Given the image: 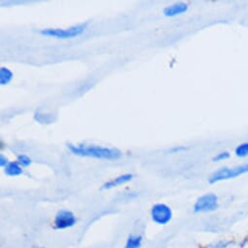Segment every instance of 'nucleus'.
Returning a JSON list of instances; mask_svg holds the SVG:
<instances>
[{"mask_svg": "<svg viewBox=\"0 0 248 248\" xmlns=\"http://www.w3.org/2000/svg\"><path fill=\"white\" fill-rule=\"evenodd\" d=\"M234 154L238 158L248 157V141L238 144L234 149Z\"/></svg>", "mask_w": 248, "mask_h": 248, "instance_id": "obj_12", "label": "nucleus"}, {"mask_svg": "<svg viewBox=\"0 0 248 248\" xmlns=\"http://www.w3.org/2000/svg\"><path fill=\"white\" fill-rule=\"evenodd\" d=\"M232 242L230 240H219L209 245L210 248H228Z\"/></svg>", "mask_w": 248, "mask_h": 248, "instance_id": "obj_15", "label": "nucleus"}, {"mask_svg": "<svg viewBox=\"0 0 248 248\" xmlns=\"http://www.w3.org/2000/svg\"><path fill=\"white\" fill-rule=\"evenodd\" d=\"M189 9V5L185 2H175L164 8L163 13L166 17H175L186 13Z\"/></svg>", "mask_w": 248, "mask_h": 248, "instance_id": "obj_7", "label": "nucleus"}, {"mask_svg": "<svg viewBox=\"0 0 248 248\" xmlns=\"http://www.w3.org/2000/svg\"><path fill=\"white\" fill-rule=\"evenodd\" d=\"M40 248H45V247H40Z\"/></svg>", "mask_w": 248, "mask_h": 248, "instance_id": "obj_18", "label": "nucleus"}, {"mask_svg": "<svg viewBox=\"0 0 248 248\" xmlns=\"http://www.w3.org/2000/svg\"><path fill=\"white\" fill-rule=\"evenodd\" d=\"M67 148L72 154L76 156L94 158L99 160H118L122 156V152L119 149L101 145L68 143Z\"/></svg>", "mask_w": 248, "mask_h": 248, "instance_id": "obj_1", "label": "nucleus"}, {"mask_svg": "<svg viewBox=\"0 0 248 248\" xmlns=\"http://www.w3.org/2000/svg\"><path fill=\"white\" fill-rule=\"evenodd\" d=\"M219 206V199L213 193H207L199 197L194 204L195 213H206L215 211Z\"/></svg>", "mask_w": 248, "mask_h": 248, "instance_id": "obj_4", "label": "nucleus"}, {"mask_svg": "<svg viewBox=\"0 0 248 248\" xmlns=\"http://www.w3.org/2000/svg\"><path fill=\"white\" fill-rule=\"evenodd\" d=\"M4 173L7 176H10V177L20 176V175H22L24 173L23 167L17 161L9 162L7 164V166L4 168Z\"/></svg>", "mask_w": 248, "mask_h": 248, "instance_id": "obj_9", "label": "nucleus"}, {"mask_svg": "<svg viewBox=\"0 0 248 248\" xmlns=\"http://www.w3.org/2000/svg\"><path fill=\"white\" fill-rule=\"evenodd\" d=\"M230 157H231L230 152H228V151H222V152H219L218 154H216V155L213 157L212 161H213V162H222V161L228 160Z\"/></svg>", "mask_w": 248, "mask_h": 248, "instance_id": "obj_14", "label": "nucleus"}, {"mask_svg": "<svg viewBox=\"0 0 248 248\" xmlns=\"http://www.w3.org/2000/svg\"><path fill=\"white\" fill-rule=\"evenodd\" d=\"M248 173V164H241L235 167H223L215 170L209 177V184H215L221 181L233 179Z\"/></svg>", "mask_w": 248, "mask_h": 248, "instance_id": "obj_3", "label": "nucleus"}, {"mask_svg": "<svg viewBox=\"0 0 248 248\" xmlns=\"http://www.w3.org/2000/svg\"><path fill=\"white\" fill-rule=\"evenodd\" d=\"M134 178V174L132 173H125V174H121L107 182H105L101 189L103 190H109V189H112V188H115V187H118V186H121V185H124L126 184L128 182H130L131 180H133Z\"/></svg>", "mask_w": 248, "mask_h": 248, "instance_id": "obj_8", "label": "nucleus"}, {"mask_svg": "<svg viewBox=\"0 0 248 248\" xmlns=\"http://www.w3.org/2000/svg\"><path fill=\"white\" fill-rule=\"evenodd\" d=\"M88 23H82L78 25L71 26L65 29H59V28H51V29H43L40 31V33L43 36L53 37L57 39H71L78 37L81 35L87 29Z\"/></svg>", "mask_w": 248, "mask_h": 248, "instance_id": "obj_2", "label": "nucleus"}, {"mask_svg": "<svg viewBox=\"0 0 248 248\" xmlns=\"http://www.w3.org/2000/svg\"><path fill=\"white\" fill-rule=\"evenodd\" d=\"M142 243V236L139 234L129 235L125 248H140Z\"/></svg>", "mask_w": 248, "mask_h": 248, "instance_id": "obj_11", "label": "nucleus"}, {"mask_svg": "<svg viewBox=\"0 0 248 248\" xmlns=\"http://www.w3.org/2000/svg\"><path fill=\"white\" fill-rule=\"evenodd\" d=\"M171 208L166 203H156L151 208L152 221L158 225H167L172 219Z\"/></svg>", "mask_w": 248, "mask_h": 248, "instance_id": "obj_5", "label": "nucleus"}, {"mask_svg": "<svg viewBox=\"0 0 248 248\" xmlns=\"http://www.w3.org/2000/svg\"><path fill=\"white\" fill-rule=\"evenodd\" d=\"M23 168H28L32 164V160L26 154H20L16 160Z\"/></svg>", "mask_w": 248, "mask_h": 248, "instance_id": "obj_13", "label": "nucleus"}, {"mask_svg": "<svg viewBox=\"0 0 248 248\" xmlns=\"http://www.w3.org/2000/svg\"><path fill=\"white\" fill-rule=\"evenodd\" d=\"M77 222L76 216L73 212L66 209H62L58 211L55 216L54 226L58 230H65L72 228Z\"/></svg>", "mask_w": 248, "mask_h": 248, "instance_id": "obj_6", "label": "nucleus"}, {"mask_svg": "<svg viewBox=\"0 0 248 248\" xmlns=\"http://www.w3.org/2000/svg\"><path fill=\"white\" fill-rule=\"evenodd\" d=\"M13 78H14V73L9 68L4 66L0 68V84L2 86L10 84Z\"/></svg>", "mask_w": 248, "mask_h": 248, "instance_id": "obj_10", "label": "nucleus"}, {"mask_svg": "<svg viewBox=\"0 0 248 248\" xmlns=\"http://www.w3.org/2000/svg\"><path fill=\"white\" fill-rule=\"evenodd\" d=\"M9 162L10 161L7 159V157H5L3 154L0 155V167L5 168Z\"/></svg>", "mask_w": 248, "mask_h": 248, "instance_id": "obj_16", "label": "nucleus"}, {"mask_svg": "<svg viewBox=\"0 0 248 248\" xmlns=\"http://www.w3.org/2000/svg\"><path fill=\"white\" fill-rule=\"evenodd\" d=\"M185 150H187V148L186 147H184V146H177V147H173L170 151L172 152V153H179V152H182V151H185Z\"/></svg>", "mask_w": 248, "mask_h": 248, "instance_id": "obj_17", "label": "nucleus"}]
</instances>
